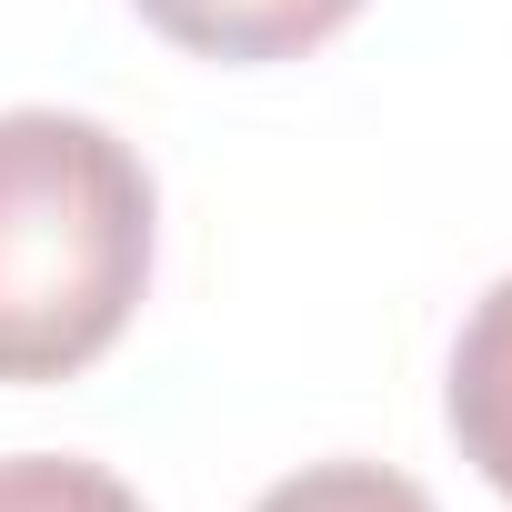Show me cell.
<instances>
[{"mask_svg": "<svg viewBox=\"0 0 512 512\" xmlns=\"http://www.w3.org/2000/svg\"><path fill=\"white\" fill-rule=\"evenodd\" d=\"M0 512H141V492L71 452H11L0 462Z\"/></svg>", "mask_w": 512, "mask_h": 512, "instance_id": "5b68a950", "label": "cell"}, {"mask_svg": "<svg viewBox=\"0 0 512 512\" xmlns=\"http://www.w3.org/2000/svg\"><path fill=\"white\" fill-rule=\"evenodd\" d=\"M131 11L191 61H302L362 0H131Z\"/></svg>", "mask_w": 512, "mask_h": 512, "instance_id": "7a4b0ae2", "label": "cell"}, {"mask_svg": "<svg viewBox=\"0 0 512 512\" xmlns=\"http://www.w3.org/2000/svg\"><path fill=\"white\" fill-rule=\"evenodd\" d=\"M151 282V171L91 111H0V382L91 372Z\"/></svg>", "mask_w": 512, "mask_h": 512, "instance_id": "6da1fadb", "label": "cell"}, {"mask_svg": "<svg viewBox=\"0 0 512 512\" xmlns=\"http://www.w3.org/2000/svg\"><path fill=\"white\" fill-rule=\"evenodd\" d=\"M251 512H442L412 472L392 462H302L292 482H272Z\"/></svg>", "mask_w": 512, "mask_h": 512, "instance_id": "277c9868", "label": "cell"}, {"mask_svg": "<svg viewBox=\"0 0 512 512\" xmlns=\"http://www.w3.org/2000/svg\"><path fill=\"white\" fill-rule=\"evenodd\" d=\"M442 412H452L462 462H472V472L512 502V272L472 302V322H462V342H452Z\"/></svg>", "mask_w": 512, "mask_h": 512, "instance_id": "3957f363", "label": "cell"}]
</instances>
